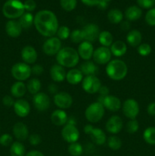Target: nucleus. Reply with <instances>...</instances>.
<instances>
[{
    "mask_svg": "<svg viewBox=\"0 0 155 156\" xmlns=\"http://www.w3.org/2000/svg\"><path fill=\"white\" fill-rule=\"evenodd\" d=\"M97 6L98 7V9H101V10H105V9L107 8L108 2L103 1V0H99V2H98V3H97Z\"/></svg>",
    "mask_w": 155,
    "mask_h": 156,
    "instance_id": "4d7b16f0",
    "label": "nucleus"
},
{
    "mask_svg": "<svg viewBox=\"0 0 155 156\" xmlns=\"http://www.w3.org/2000/svg\"><path fill=\"white\" fill-rule=\"evenodd\" d=\"M33 24L40 34L48 38L54 37L59 27L54 12L46 9L39 11L35 15Z\"/></svg>",
    "mask_w": 155,
    "mask_h": 156,
    "instance_id": "f257e3e1",
    "label": "nucleus"
},
{
    "mask_svg": "<svg viewBox=\"0 0 155 156\" xmlns=\"http://www.w3.org/2000/svg\"><path fill=\"white\" fill-rule=\"evenodd\" d=\"M13 143V137L9 133H5L0 136V145L2 146H11Z\"/></svg>",
    "mask_w": 155,
    "mask_h": 156,
    "instance_id": "a18cd8bd",
    "label": "nucleus"
},
{
    "mask_svg": "<svg viewBox=\"0 0 155 156\" xmlns=\"http://www.w3.org/2000/svg\"><path fill=\"white\" fill-rule=\"evenodd\" d=\"M83 4H84L87 6H97L99 0H81Z\"/></svg>",
    "mask_w": 155,
    "mask_h": 156,
    "instance_id": "5fc2aeb1",
    "label": "nucleus"
},
{
    "mask_svg": "<svg viewBox=\"0 0 155 156\" xmlns=\"http://www.w3.org/2000/svg\"><path fill=\"white\" fill-rule=\"evenodd\" d=\"M14 111L19 117H26L30 112V105L24 99L19 98L14 104Z\"/></svg>",
    "mask_w": 155,
    "mask_h": 156,
    "instance_id": "412c9836",
    "label": "nucleus"
},
{
    "mask_svg": "<svg viewBox=\"0 0 155 156\" xmlns=\"http://www.w3.org/2000/svg\"><path fill=\"white\" fill-rule=\"evenodd\" d=\"M28 141L31 146H37L42 142V137L37 133H32L29 136Z\"/></svg>",
    "mask_w": 155,
    "mask_h": 156,
    "instance_id": "de8ad7c7",
    "label": "nucleus"
},
{
    "mask_svg": "<svg viewBox=\"0 0 155 156\" xmlns=\"http://www.w3.org/2000/svg\"><path fill=\"white\" fill-rule=\"evenodd\" d=\"M101 85V82L97 76H85L81 82V86L84 91L91 94L98 92Z\"/></svg>",
    "mask_w": 155,
    "mask_h": 156,
    "instance_id": "9d476101",
    "label": "nucleus"
},
{
    "mask_svg": "<svg viewBox=\"0 0 155 156\" xmlns=\"http://www.w3.org/2000/svg\"><path fill=\"white\" fill-rule=\"evenodd\" d=\"M126 131L129 133V134H134L137 133V131L139 129V123L136 119H132V120H129L126 123Z\"/></svg>",
    "mask_w": 155,
    "mask_h": 156,
    "instance_id": "79ce46f5",
    "label": "nucleus"
},
{
    "mask_svg": "<svg viewBox=\"0 0 155 156\" xmlns=\"http://www.w3.org/2000/svg\"><path fill=\"white\" fill-rule=\"evenodd\" d=\"M70 34H71V30H70L69 27H68L67 26L65 25L59 27L57 32H56L57 37L59 38L60 41L67 40L70 37Z\"/></svg>",
    "mask_w": 155,
    "mask_h": 156,
    "instance_id": "58836bf2",
    "label": "nucleus"
},
{
    "mask_svg": "<svg viewBox=\"0 0 155 156\" xmlns=\"http://www.w3.org/2000/svg\"><path fill=\"white\" fill-rule=\"evenodd\" d=\"M94 156H99V155H94Z\"/></svg>",
    "mask_w": 155,
    "mask_h": 156,
    "instance_id": "680f3d73",
    "label": "nucleus"
},
{
    "mask_svg": "<svg viewBox=\"0 0 155 156\" xmlns=\"http://www.w3.org/2000/svg\"><path fill=\"white\" fill-rule=\"evenodd\" d=\"M77 51L79 57L85 61L90 60L93 57V54H94V46L92 43L84 41L83 42L79 44Z\"/></svg>",
    "mask_w": 155,
    "mask_h": 156,
    "instance_id": "a211bd4d",
    "label": "nucleus"
},
{
    "mask_svg": "<svg viewBox=\"0 0 155 156\" xmlns=\"http://www.w3.org/2000/svg\"><path fill=\"white\" fill-rule=\"evenodd\" d=\"M56 56L57 63L64 68H74L80 59L77 50L71 47H62Z\"/></svg>",
    "mask_w": 155,
    "mask_h": 156,
    "instance_id": "f03ea898",
    "label": "nucleus"
},
{
    "mask_svg": "<svg viewBox=\"0 0 155 156\" xmlns=\"http://www.w3.org/2000/svg\"><path fill=\"white\" fill-rule=\"evenodd\" d=\"M111 53L109 47H100L96 49L93 54V60L98 65H106L111 60Z\"/></svg>",
    "mask_w": 155,
    "mask_h": 156,
    "instance_id": "ddd939ff",
    "label": "nucleus"
},
{
    "mask_svg": "<svg viewBox=\"0 0 155 156\" xmlns=\"http://www.w3.org/2000/svg\"><path fill=\"white\" fill-rule=\"evenodd\" d=\"M82 34H83L84 41H88V42H94L96 40L98 39L99 34H100V27L97 24L94 23L85 24L81 29Z\"/></svg>",
    "mask_w": 155,
    "mask_h": 156,
    "instance_id": "2eb2a0df",
    "label": "nucleus"
},
{
    "mask_svg": "<svg viewBox=\"0 0 155 156\" xmlns=\"http://www.w3.org/2000/svg\"><path fill=\"white\" fill-rule=\"evenodd\" d=\"M98 41L102 47H109L113 43V36L108 30H103V31H100L99 34Z\"/></svg>",
    "mask_w": 155,
    "mask_h": 156,
    "instance_id": "473e14b6",
    "label": "nucleus"
},
{
    "mask_svg": "<svg viewBox=\"0 0 155 156\" xmlns=\"http://www.w3.org/2000/svg\"><path fill=\"white\" fill-rule=\"evenodd\" d=\"M147 112L150 116L154 117L155 116V101L151 102L148 105L147 108Z\"/></svg>",
    "mask_w": 155,
    "mask_h": 156,
    "instance_id": "864d4df0",
    "label": "nucleus"
},
{
    "mask_svg": "<svg viewBox=\"0 0 155 156\" xmlns=\"http://www.w3.org/2000/svg\"><path fill=\"white\" fill-rule=\"evenodd\" d=\"M109 88L105 86V85H101V87H100L98 91V93L100 94V96H101V97H106V96L109 95Z\"/></svg>",
    "mask_w": 155,
    "mask_h": 156,
    "instance_id": "603ef678",
    "label": "nucleus"
},
{
    "mask_svg": "<svg viewBox=\"0 0 155 156\" xmlns=\"http://www.w3.org/2000/svg\"><path fill=\"white\" fill-rule=\"evenodd\" d=\"M68 152L71 156H81L83 153V146L78 142L70 143L68 147Z\"/></svg>",
    "mask_w": 155,
    "mask_h": 156,
    "instance_id": "4c0bfd02",
    "label": "nucleus"
},
{
    "mask_svg": "<svg viewBox=\"0 0 155 156\" xmlns=\"http://www.w3.org/2000/svg\"><path fill=\"white\" fill-rule=\"evenodd\" d=\"M106 142H107L108 147L113 151H118L119 149H121L122 145L121 139L115 135L108 137Z\"/></svg>",
    "mask_w": 155,
    "mask_h": 156,
    "instance_id": "e433bc0d",
    "label": "nucleus"
},
{
    "mask_svg": "<svg viewBox=\"0 0 155 156\" xmlns=\"http://www.w3.org/2000/svg\"><path fill=\"white\" fill-rule=\"evenodd\" d=\"M79 69L81 71L84 76H96L97 73L98 72V67L95 64V62L92 61H85L81 65Z\"/></svg>",
    "mask_w": 155,
    "mask_h": 156,
    "instance_id": "c756f323",
    "label": "nucleus"
},
{
    "mask_svg": "<svg viewBox=\"0 0 155 156\" xmlns=\"http://www.w3.org/2000/svg\"><path fill=\"white\" fill-rule=\"evenodd\" d=\"M124 15L129 21H135L141 17L142 10L138 5H131L125 11Z\"/></svg>",
    "mask_w": 155,
    "mask_h": 156,
    "instance_id": "bb28decb",
    "label": "nucleus"
},
{
    "mask_svg": "<svg viewBox=\"0 0 155 156\" xmlns=\"http://www.w3.org/2000/svg\"><path fill=\"white\" fill-rule=\"evenodd\" d=\"M120 24H121V28L123 30H129V28H130V24H129V21H123V22H121Z\"/></svg>",
    "mask_w": 155,
    "mask_h": 156,
    "instance_id": "bf43d9fd",
    "label": "nucleus"
},
{
    "mask_svg": "<svg viewBox=\"0 0 155 156\" xmlns=\"http://www.w3.org/2000/svg\"><path fill=\"white\" fill-rule=\"evenodd\" d=\"M53 102L59 109H68L72 105L73 98L69 93L59 91L53 97Z\"/></svg>",
    "mask_w": 155,
    "mask_h": 156,
    "instance_id": "4468645a",
    "label": "nucleus"
},
{
    "mask_svg": "<svg viewBox=\"0 0 155 156\" xmlns=\"http://www.w3.org/2000/svg\"><path fill=\"white\" fill-rule=\"evenodd\" d=\"M11 73L14 79L18 82H24L31 76V67L25 62H17L11 69Z\"/></svg>",
    "mask_w": 155,
    "mask_h": 156,
    "instance_id": "423d86ee",
    "label": "nucleus"
},
{
    "mask_svg": "<svg viewBox=\"0 0 155 156\" xmlns=\"http://www.w3.org/2000/svg\"><path fill=\"white\" fill-rule=\"evenodd\" d=\"M61 135H62V139L70 144V143L78 142L80 137V132L78 129L76 127L75 124L67 123L62 127Z\"/></svg>",
    "mask_w": 155,
    "mask_h": 156,
    "instance_id": "1a4fd4ad",
    "label": "nucleus"
},
{
    "mask_svg": "<svg viewBox=\"0 0 155 156\" xmlns=\"http://www.w3.org/2000/svg\"><path fill=\"white\" fill-rule=\"evenodd\" d=\"M105 114V108L98 101L93 102L88 105L84 112L85 117L90 123H98L102 120Z\"/></svg>",
    "mask_w": 155,
    "mask_h": 156,
    "instance_id": "39448f33",
    "label": "nucleus"
},
{
    "mask_svg": "<svg viewBox=\"0 0 155 156\" xmlns=\"http://www.w3.org/2000/svg\"><path fill=\"white\" fill-rule=\"evenodd\" d=\"M143 139L144 142L150 146L155 145V127L149 126L144 129L143 133Z\"/></svg>",
    "mask_w": 155,
    "mask_h": 156,
    "instance_id": "c9c22d12",
    "label": "nucleus"
},
{
    "mask_svg": "<svg viewBox=\"0 0 155 156\" xmlns=\"http://www.w3.org/2000/svg\"><path fill=\"white\" fill-rule=\"evenodd\" d=\"M44 69L43 66L40 65V64H34L33 66L31 67V73L34 76H40L43 73Z\"/></svg>",
    "mask_w": 155,
    "mask_h": 156,
    "instance_id": "8fccbe9b",
    "label": "nucleus"
},
{
    "mask_svg": "<svg viewBox=\"0 0 155 156\" xmlns=\"http://www.w3.org/2000/svg\"><path fill=\"white\" fill-rule=\"evenodd\" d=\"M25 12L24 3L20 0H7L3 5L2 13L10 20L19 18Z\"/></svg>",
    "mask_w": 155,
    "mask_h": 156,
    "instance_id": "20e7f679",
    "label": "nucleus"
},
{
    "mask_svg": "<svg viewBox=\"0 0 155 156\" xmlns=\"http://www.w3.org/2000/svg\"><path fill=\"white\" fill-rule=\"evenodd\" d=\"M20 24L22 27L23 29H29L31 27V26L33 24L34 21V16L32 15L30 12H24L22 15L19 18Z\"/></svg>",
    "mask_w": 155,
    "mask_h": 156,
    "instance_id": "2f4dec72",
    "label": "nucleus"
},
{
    "mask_svg": "<svg viewBox=\"0 0 155 156\" xmlns=\"http://www.w3.org/2000/svg\"><path fill=\"white\" fill-rule=\"evenodd\" d=\"M136 2L141 9H150L155 5V0H136Z\"/></svg>",
    "mask_w": 155,
    "mask_h": 156,
    "instance_id": "49530a36",
    "label": "nucleus"
},
{
    "mask_svg": "<svg viewBox=\"0 0 155 156\" xmlns=\"http://www.w3.org/2000/svg\"><path fill=\"white\" fill-rule=\"evenodd\" d=\"M62 48V42L57 37H49L43 44V51L47 56L56 55Z\"/></svg>",
    "mask_w": 155,
    "mask_h": 156,
    "instance_id": "9b49d317",
    "label": "nucleus"
},
{
    "mask_svg": "<svg viewBox=\"0 0 155 156\" xmlns=\"http://www.w3.org/2000/svg\"><path fill=\"white\" fill-rule=\"evenodd\" d=\"M26 87H27V91L30 94L34 95V94L40 92L41 87H42V84H41V82L39 79H36V78H33V79H30L27 82Z\"/></svg>",
    "mask_w": 155,
    "mask_h": 156,
    "instance_id": "72a5a7b5",
    "label": "nucleus"
},
{
    "mask_svg": "<svg viewBox=\"0 0 155 156\" xmlns=\"http://www.w3.org/2000/svg\"><path fill=\"white\" fill-rule=\"evenodd\" d=\"M106 130L112 135L119 133L123 128V121L120 117L113 115L109 117L105 125Z\"/></svg>",
    "mask_w": 155,
    "mask_h": 156,
    "instance_id": "f3484780",
    "label": "nucleus"
},
{
    "mask_svg": "<svg viewBox=\"0 0 155 156\" xmlns=\"http://www.w3.org/2000/svg\"><path fill=\"white\" fill-rule=\"evenodd\" d=\"M26 154L25 147L21 142H14L10 146L11 156H24Z\"/></svg>",
    "mask_w": 155,
    "mask_h": 156,
    "instance_id": "f704fd0d",
    "label": "nucleus"
},
{
    "mask_svg": "<svg viewBox=\"0 0 155 156\" xmlns=\"http://www.w3.org/2000/svg\"><path fill=\"white\" fill-rule=\"evenodd\" d=\"M33 105L38 111L43 112L48 110L50 107V98L46 93L40 91L33 97Z\"/></svg>",
    "mask_w": 155,
    "mask_h": 156,
    "instance_id": "dca6fc26",
    "label": "nucleus"
},
{
    "mask_svg": "<svg viewBox=\"0 0 155 156\" xmlns=\"http://www.w3.org/2000/svg\"><path fill=\"white\" fill-rule=\"evenodd\" d=\"M11 94L12 97H15L16 98H21L27 92V87L26 85L23 82H18L17 81L16 82L13 84L11 87Z\"/></svg>",
    "mask_w": 155,
    "mask_h": 156,
    "instance_id": "c85d7f7f",
    "label": "nucleus"
},
{
    "mask_svg": "<svg viewBox=\"0 0 155 156\" xmlns=\"http://www.w3.org/2000/svg\"><path fill=\"white\" fill-rule=\"evenodd\" d=\"M98 102L101 103L103 105L105 109L112 112H116L119 111L122 108V102L118 97L114 95H109L106 97H101L100 96L98 99Z\"/></svg>",
    "mask_w": 155,
    "mask_h": 156,
    "instance_id": "f8f14e48",
    "label": "nucleus"
},
{
    "mask_svg": "<svg viewBox=\"0 0 155 156\" xmlns=\"http://www.w3.org/2000/svg\"><path fill=\"white\" fill-rule=\"evenodd\" d=\"M50 75L52 80L55 82H62L65 79L66 72L64 67L57 63L52 66L50 70Z\"/></svg>",
    "mask_w": 155,
    "mask_h": 156,
    "instance_id": "b1692460",
    "label": "nucleus"
},
{
    "mask_svg": "<svg viewBox=\"0 0 155 156\" xmlns=\"http://www.w3.org/2000/svg\"><path fill=\"white\" fill-rule=\"evenodd\" d=\"M151 47L150 44H147V43H143L141 44L137 48V51H138V54L141 56H147L150 54L151 53Z\"/></svg>",
    "mask_w": 155,
    "mask_h": 156,
    "instance_id": "37998d69",
    "label": "nucleus"
},
{
    "mask_svg": "<svg viewBox=\"0 0 155 156\" xmlns=\"http://www.w3.org/2000/svg\"><path fill=\"white\" fill-rule=\"evenodd\" d=\"M48 90L51 94H54V95L58 93V87L55 84H50L48 87Z\"/></svg>",
    "mask_w": 155,
    "mask_h": 156,
    "instance_id": "13d9d810",
    "label": "nucleus"
},
{
    "mask_svg": "<svg viewBox=\"0 0 155 156\" xmlns=\"http://www.w3.org/2000/svg\"><path fill=\"white\" fill-rule=\"evenodd\" d=\"M111 53L116 57H121L124 56L127 52V45L122 41H116L112 43L110 46Z\"/></svg>",
    "mask_w": 155,
    "mask_h": 156,
    "instance_id": "cd10ccee",
    "label": "nucleus"
},
{
    "mask_svg": "<svg viewBox=\"0 0 155 156\" xmlns=\"http://www.w3.org/2000/svg\"><path fill=\"white\" fill-rule=\"evenodd\" d=\"M15 101L12 96L11 95H5L2 98V104L6 107H12L14 106Z\"/></svg>",
    "mask_w": 155,
    "mask_h": 156,
    "instance_id": "3c124183",
    "label": "nucleus"
},
{
    "mask_svg": "<svg viewBox=\"0 0 155 156\" xmlns=\"http://www.w3.org/2000/svg\"><path fill=\"white\" fill-rule=\"evenodd\" d=\"M122 110L123 114L129 120L136 119L140 111L139 105L135 99L129 98L122 104Z\"/></svg>",
    "mask_w": 155,
    "mask_h": 156,
    "instance_id": "6e6552de",
    "label": "nucleus"
},
{
    "mask_svg": "<svg viewBox=\"0 0 155 156\" xmlns=\"http://www.w3.org/2000/svg\"><path fill=\"white\" fill-rule=\"evenodd\" d=\"M70 39L74 44H81L84 41L83 34H82L81 29H74L71 32Z\"/></svg>",
    "mask_w": 155,
    "mask_h": 156,
    "instance_id": "a19ab883",
    "label": "nucleus"
},
{
    "mask_svg": "<svg viewBox=\"0 0 155 156\" xmlns=\"http://www.w3.org/2000/svg\"><path fill=\"white\" fill-rule=\"evenodd\" d=\"M24 6L26 12H31L33 11H34L35 9H36V2L34 0H26L24 2Z\"/></svg>",
    "mask_w": 155,
    "mask_h": 156,
    "instance_id": "09e8293b",
    "label": "nucleus"
},
{
    "mask_svg": "<svg viewBox=\"0 0 155 156\" xmlns=\"http://www.w3.org/2000/svg\"><path fill=\"white\" fill-rule=\"evenodd\" d=\"M21 56L23 62L27 65L34 64L37 59V52L33 47L27 45L23 47L21 50Z\"/></svg>",
    "mask_w": 155,
    "mask_h": 156,
    "instance_id": "6ab92c4d",
    "label": "nucleus"
},
{
    "mask_svg": "<svg viewBox=\"0 0 155 156\" xmlns=\"http://www.w3.org/2000/svg\"><path fill=\"white\" fill-rule=\"evenodd\" d=\"M50 120L53 124L57 126H63L67 123L68 120L67 113L64 110H55L50 116Z\"/></svg>",
    "mask_w": 155,
    "mask_h": 156,
    "instance_id": "4be33fe9",
    "label": "nucleus"
},
{
    "mask_svg": "<svg viewBox=\"0 0 155 156\" xmlns=\"http://www.w3.org/2000/svg\"><path fill=\"white\" fill-rule=\"evenodd\" d=\"M84 79V75L80 69L75 68H72L69 71L66 73V79L67 82L70 85H75L81 83Z\"/></svg>",
    "mask_w": 155,
    "mask_h": 156,
    "instance_id": "393cba45",
    "label": "nucleus"
},
{
    "mask_svg": "<svg viewBox=\"0 0 155 156\" xmlns=\"http://www.w3.org/2000/svg\"><path fill=\"white\" fill-rule=\"evenodd\" d=\"M145 21L149 26H155V8L149 9L145 15Z\"/></svg>",
    "mask_w": 155,
    "mask_h": 156,
    "instance_id": "c03bdc74",
    "label": "nucleus"
},
{
    "mask_svg": "<svg viewBox=\"0 0 155 156\" xmlns=\"http://www.w3.org/2000/svg\"><path fill=\"white\" fill-rule=\"evenodd\" d=\"M24 156H45L43 152H40L38 150H31L25 154Z\"/></svg>",
    "mask_w": 155,
    "mask_h": 156,
    "instance_id": "6e6d98bb",
    "label": "nucleus"
},
{
    "mask_svg": "<svg viewBox=\"0 0 155 156\" xmlns=\"http://www.w3.org/2000/svg\"><path fill=\"white\" fill-rule=\"evenodd\" d=\"M22 27L19 21L16 20H9L5 24V31L10 37L17 38L21 34Z\"/></svg>",
    "mask_w": 155,
    "mask_h": 156,
    "instance_id": "5701e85b",
    "label": "nucleus"
},
{
    "mask_svg": "<svg viewBox=\"0 0 155 156\" xmlns=\"http://www.w3.org/2000/svg\"><path fill=\"white\" fill-rule=\"evenodd\" d=\"M103 1L106 2H110V1H111V0H103Z\"/></svg>",
    "mask_w": 155,
    "mask_h": 156,
    "instance_id": "052dcab7",
    "label": "nucleus"
},
{
    "mask_svg": "<svg viewBox=\"0 0 155 156\" xmlns=\"http://www.w3.org/2000/svg\"><path fill=\"white\" fill-rule=\"evenodd\" d=\"M12 132L15 139L19 142L25 141L30 136L27 126L22 122H18L15 123L12 129Z\"/></svg>",
    "mask_w": 155,
    "mask_h": 156,
    "instance_id": "aec40b11",
    "label": "nucleus"
},
{
    "mask_svg": "<svg viewBox=\"0 0 155 156\" xmlns=\"http://www.w3.org/2000/svg\"><path fill=\"white\" fill-rule=\"evenodd\" d=\"M106 73L112 80H122L128 74V66L122 60L119 59H112L106 64Z\"/></svg>",
    "mask_w": 155,
    "mask_h": 156,
    "instance_id": "7ed1b4c3",
    "label": "nucleus"
},
{
    "mask_svg": "<svg viewBox=\"0 0 155 156\" xmlns=\"http://www.w3.org/2000/svg\"><path fill=\"white\" fill-rule=\"evenodd\" d=\"M141 41H142V34L138 30L133 29L128 32L126 41L131 47H138L141 44Z\"/></svg>",
    "mask_w": 155,
    "mask_h": 156,
    "instance_id": "a878e982",
    "label": "nucleus"
},
{
    "mask_svg": "<svg viewBox=\"0 0 155 156\" xmlns=\"http://www.w3.org/2000/svg\"><path fill=\"white\" fill-rule=\"evenodd\" d=\"M123 13L118 9H112L108 12L107 19L111 24H118L122 21Z\"/></svg>",
    "mask_w": 155,
    "mask_h": 156,
    "instance_id": "7c9ffc66",
    "label": "nucleus"
},
{
    "mask_svg": "<svg viewBox=\"0 0 155 156\" xmlns=\"http://www.w3.org/2000/svg\"><path fill=\"white\" fill-rule=\"evenodd\" d=\"M84 131L87 135L90 136L91 140L97 146L105 144L107 140L106 133L100 128H95L91 124H87L84 127Z\"/></svg>",
    "mask_w": 155,
    "mask_h": 156,
    "instance_id": "0eeeda50",
    "label": "nucleus"
},
{
    "mask_svg": "<svg viewBox=\"0 0 155 156\" xmlns=\"http://www.w3.org/2000/svg\"><path fill=\"white\" fill-rule=\"evenodd\" d=\"M60 5L63 10L71 12L77 6V0H60Z\"/></svg>",
    "mask_w": 155,
    "mask_h": 156,
    "instance_id": "ea45409f",
    "label": "nucleus"
}]
</instances>
